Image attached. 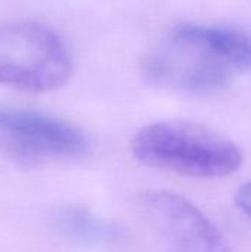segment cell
<instances>
[{"mask_svg": "<svg viewBox=\"0 0 251 252\" xmlns=\"http://www.w3.org/2000/svg\"><path fill=\"white\" fill-rule=\"evenodd\" d=\"M250 69L251 34L217 25H179L143 59L149 81L194 93L222 89Z\"/></svg>", "mask_w": 251, "mask_h": 252, "instance_id": "obj_1", "label": "cell"}, {"mask_svg": "<svg viewBox=\"0 0 251 252\" xmlns=\"http://www.w3.org/2000/svg\"><path fill=\"white\" fill-rule=\"evenodd\" d=\"M132 152L148 167L198 179L231 176L244 161L232 140L188 121H160L141 128Z\"/></svg>", "mask_w": 251, "mask_h": 252, "instance_id": "obj_2", "label": "cell"}, {"mask_svg": "<svg viewBox=\"0 0 251 252\" xmlns=\"http://www.w3.org/2000/svg\"><path fill=\"white\" fill-rule=\"evenodd\" d=\"M71 72V53L49 27L34 21L0 25V86L44 93L62 87Z\"/></svg>", "mask_w": 251, "mask_h": 252, "instance_id": "obj_3", "label": "cell"}, {"mask_svg": "<svg viewBox=\"0 0 251 252\" xmlns=\"http://www.w3.org/2000/svg\"><path fill=\"white\" fill-rule=\"evenodd\" d=\"M0 148L24 162L77 158L89 142L75 126L31 109L0 108Z\"/></svg>", "mask_w": 251, "mask_h": 252, "instance_id": "obj_4", "label": "cell"}, {"mask_svg": "<svg viewBox=\"0 0 251 252\" xmlns=\"http://www.w3.org/2000/svg\"><path fill=\"white\" fill-rule=\"evenodd\" d=\"M139 208L166 252H229L212 220L178 193L145 192L139 198Z\"/></svg>", "mask_w": 251, "mask_h": 252, "instance_id": "obj_5", "label": "cell"}, {"mask_svg": "<svg viewBox=\"0 0 251 252\" xmlns=\"http://www.w3.org/2000/svg\"><path fill=\"white\" fill-rule=\"evenodd\" d=\"M52 223L61 236L80 245L101 247L112 244L120 238L115 224L81 207H61L55 210Z\"/></svg>", "mask_w": 251, "mask_h": 252, "instance_id": "obj_6", "label": "cell"}, {"mask_svg": "<svg viewBox=\"0 0 251 252\" xmlns=\"http://www.w3.org/2000/svg\"><path fill=\"white\" fill-rule=\"evenodd\" d=\"M235 204L251 220V180L237 190Z\"/></svg>", "mask_w": 251, "mask_h": 252, "instance_id": "obj_7", "label": "cell"}]
</instances>
